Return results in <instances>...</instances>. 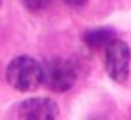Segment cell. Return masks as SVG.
Listing matches in <instances>:
<instances>
[{
  "mask_svg": "<svg viewBox=\"0 0 131 120\" xmlns=\"http://www.w3.org/2000/svg\"><path fill=\"white\" fill-rule=\"evenodd\" d=\"M129 64H131V50L124 41L115 37L105 46V67H106L108 76L115 83H126L128 81Z\"/></svg>",
  "mask_w": 131,
  "mask_h": 120,
  "instance_id": "3957f363",
  "label": "cell"
},
{
  "mask_svg": "<svg viewBox=\"0 0 131 120\" xmlns=\"http://www.w3.org/2000/svg\"><path fill=\"white\" fill-rule=\"evenodd\" d=\"M115 39V30L110 27H99V28H90L83 34V42L92 50H101L108 44L110 41Z\"/></svg>",
  "mask_w": 131,
  "mask_h": 120,
  "instance_id": "5b68a950",
  "label": "cell"
},
{
  "mask_svg": "<svg viewBox=\"0 0 131 120\" xmlns=\"http://www.w3.org/2000/svg\"><path fill=\"white\" fill-rule=\"evenodd\" d=\"M67 7H73V9H80V7H83L85 4H87L89 0H62Z\"/></svg>",
  "mask_w": 131,
  "mask_h": 120,
  "instance_id": "52a82bcc",
  "label": "cell"
},
{
  "mask_svg": "<svg viewBox=\"0 0 131 120\" xmlns=\"http://www.w3.org/2000/svg\"><path fill=\"white\" fill-rule=\"evenodd\" d=\"M59 106L48 97H30L16 108V117L23 120H53L59 118Z\"/></svg>",
  "mask_w": 131,
  "mask_h": 120,
  "instance_id": "277c9868",
  "label": "cell"
},
{
  "mask_svg": "<svg viewBox=\"0 0 131 120\" xmlns=\"http://www.w3.org/2000/svg\"><path fill=\"white\" fill-rule=\"evenodd\" d=\"M76 76L78 69L74 62L64 57H53L43 65V85L59 94L71 90L76 83Z\"/></svg>",
  "mask_w": 131,
  "mask_h": 120,
  "instance_id": "7a4b0ae2",
  "label": "cell"
},
{
  "mask_svg": "<svg viewBox=\"0 0 131 120\" xmlns=\"http://www.w3.org/2000/svg\"><path fill=\"white\" fill-rule=\"evenodd\" d=\"M7 83L18 92H32L43 85V65L32 57H16L5 71Z\"/></svg>",
  "mask_w": 131,
  "mask_h": 120,
  "instance_id": "6da1fadb",
  "label": "cell"
},
{
  "mask_svg": "<svg viewBox=\"0 0 131 120\" xmlns=\"http://www.w3.org/2000/svg\"><path fill=\"white\" fill-rule=\"evenodd\" d=\"M23 7L30 13H43L50 7L51 0H21Z\"/></svg>",
  "mask_w": 131,
  "mask_h": 120,
  "instance_id": "8992f818",
  "label": "cell"
},
{
  "mask_svg": "<svg viewBox=\"0 0 131 120\" xmlns=\"http://www.w3.org/2000/svg\"><path fill=\"white\" fill-rule=\"evenodd\" d=\"M0 2H2V0H0Z\"/></svg>",
  "mask_w": 131,
  "mask_h": 120,
  "instance_id": "ba28073f",
  "label": "cell"
}]
</instances>
